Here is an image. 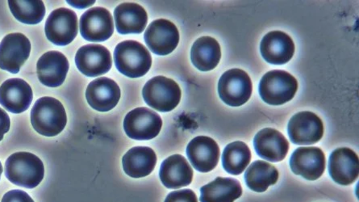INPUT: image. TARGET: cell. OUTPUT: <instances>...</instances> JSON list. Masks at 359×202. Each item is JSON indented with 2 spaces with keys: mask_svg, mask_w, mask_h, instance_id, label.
Wrapping results in <instances>:
<instances>
[{
  "mask_svg": "<svg viewBox=\"0 0 359 202\" xmlns=\"http://www.w3.org/2000/svg\"><path fill=\"white\" fill-rule=\"evenodd\" d=\"M278 171L272 164L258 161L250 164L245 173L246 185L257 193H264L277 183Z\"/></svg>",
  "mask_w": 359,
  "mask_h": 202,
  "instance_id": "obj_27",
  "label": "cell"
},
{
  "mask_svg": "<svg viewBox=\"0 0 359 202\" xmlns=\"http://www.w3.org/2000/svg\"><path fill=\"white\" fill-rule=\"evenodd\" d=\"M67 3L74 8L83 9L92 6L95 1H67Z\"/></svg>",
  "mask_w": 359,
  "mask_h": 202,
  "instance_id": "obj_33",
  "label": "cell"
},
{
  "mask_svg": "<svg viewBox=\"0 0 359 202\" xmlns=\"http://www.w3.org/2000/svg\"><path fill=\"white\" fill-rule=\"evenodd\" d=\"M79 29L85 40L105 41L114 33V18L108 9L100 7L90 8L80 18Z\"/></svg>",
  "mask_w": 359,
  "mask_h": 202,
  "instance_id": "obj_11",
  "label": "cell"
},
{
  "mask_svg": "<svg viewBox=\"0 0 359 202\" xmlns=\"http://www.w3.org/2000/svg\"><path fill=\"white\" fill-rule=\"evenodd\" d=\"M114 61L117 70L132 79L146 76L152 65L151 53L136 41H125L118 44Z\"/></svg>",
  "mask_w": 359,
  "mask_h": 202,
  "instance_id": "obj_3",
  "label": "cell"
},
{
  "mask_svg": "<svg viewBox=\"0 0 359 202\" xmlns=\"http://www.w3.org/2000/svg\"><path fill=\"white\" fill-rule=\"evenodd\" d=\"M222 58L221 46L211 36H202L193 44L191 60L198 70L209 72L215 69Z\"/></svg>",
  "mask_w": 359,
  "mask_h": 202,
  "instance_id": "obj_25",
  "label": "cell"
},
{
  "mask_svg": "<svg viewBox=\"0 0 359 202\" xmlns=\"http://www.w3.org/2000/svg\"><path fill=\"white\" fill-rule=\"evenodd\" d=\"M1 202H34L25 191L14 189L4 194Z\"/></svg>",
  "mask_w": 359,
  "mask_h": 202,
  "instance_id": "obj_31",
  "label": "cell"
},
{
  "mask_svg": "<svg viewBox=\"0 0 359 202\" xmlns=\"http://www.w3.org/2000/svg\"><path fill=\"white\" fill-rule=\"evenodd\" d=\"M254 147L259 157L269 162L277 163L287 156L289 142L280 131L266 128L255 135Z\"/></svg>",
  "mask_w": 359,
  "mask_h": 202,
  "instance_id": "obj_21",
  "label": "cell"
},
{
  "mask_svg": "<svg viewBox=\"0 0 359 202\" xmlns=\"http://www.w3.org/2000/svg\"><path fill=\"white\" fill-rule=\"evenodd\" d=\"M31 123L39 134L55 137L65 129L67 116L65 108L58 100L44 97L36 101L31 110Z\"/></svg>",
  "mask_w": 359,
  "mask_h": 202,
  "instance_id": "obj_2",
  "label": "cell"
},
{
  "mask_svg": "<svg viewBox=\"0 0 359 202\" xmlns=\"http://www.w3.org/2000/svg\"><path fill=\"white\" fill-rule=\"evenodd\" d=\"M3 173V166L1 162H0V178H1V175Z\"/></svg>",
  "mask_w": 359,
  "mask_h": 202,
  "instance_id": "obj_34",
  "label": "cell"
},
{
  "mask_svg": "<svg viewBox=\"0 0 359 202\" xmlns=\"http://www.w3.org/2000/svg\"><path fill=\"white\" fill-rule=\"evenodd\" d=\"M324 125L312 112H299L294 114L287 126L289 137L294 144L313 145L324 135Z\"/></svg>",
  "mask_w": 359,
  "mask_h": 202,
  "instance_id": "obj_9",
  "label": "cell"
},
{
  "mask_svg": "<svg viewBox=\"0 0 359 202\" xmlns=\"http://www.w3.org/2000/svg\"><path fill=\"white\" fill-rule=\"evenodd\" d=\"M262 58L273 65H283L290 61L294 53L292 37L282 31H272L262 39L260 45Z\"/></svg>",
  "mask_w": 359,
  "mask_h": 202,
  "instance_id": "obj_20",
  "label": "cell"
},
{
  "mask_svg": "<svg viewBox=\"0 0 359 202\" xmlns=\"http://www.w3.org/2000/svg\"><path fill=\"white\" fill-rule=\"evenodd\" d=\"M159 177L165 188L179 189L192 182L193 170L186 158L181 155H174L163 162Z\"/></svg>",
  "mask_w": 359,
  "mask_h": 202,
  "instance_id": "obj_22",
  "label": "cell"
},
{
  "mask_svg": "<svg viewBox=\"0 0 359 202\" xmlns=\"http://www.w3.org/2000/svg\"><path fill=\"white\" fill-rule=\"evenodd\" d=\"M243 195L238 180L217 177L201 189V202H234Z\"/></svg>",
  "mask_w": 359,
  "mask_h": 202,
  "instance_id": "obj_26",
  "label": "cell"
},
{
  "mask_svg": "<svg viewBox=\"0 0 359 202\" xmlns=\"http://www.w3.org/2000/svg\"><path fill=\"white\" fill-rule=\"evenodd\" d=\"M11 121L6 111L0 108V142L4 140V136L10 130Z\"/></svg>",
  "mask_w": 359,
  "mask_h": 202,
  "instance_id": "obj_32",
  "label": "cell"
},
{
  "mask_svg": "<svg viewBox=\"0 0 359 202\" xmlns=\"http://www.w3.org/2000/svg\"><path fill=\"white\" fill-rule=\"evenodd\" d=\"M253 85L249 74L241 69H231L222 74L218 83L219 97L232 107H239L250 100Z\"/></svg>",
  "mask_w": 359,
  "mask_h": 202,
  "instance_id": "obj_6",
  "label": "cell"
},
{
  "mask_svg": "<svg viewBox=\"0 0 359 202\" xmlns=\"http://www.w3.org/2000/svg\"><path fill=\"white\" fill-rule=\"evenodd\" d=\"M33 99V90L23 79H9L0 87V105L10 113H24L29 108Z\"/></svg>",
  "mask_w": 359,
  "mask_h": 202,
  "instance_id": "obj_15",
  "label": "cell"
},
{
  "mask_svg": "<svg viewBox=\"0 0 359 202\" xmlns=\"http://www.w3.org/2000/svg\"><path fill=\"white\" fill-rule=\"evenodd\" d=\"M69 67V61L62 53L46 52L36 63L37 76L45 86L57 88L65 81Z\"/></svg>",
  "mask_w": 359,
  "mask_h": 202,
  "instance_id": "obj_18",
  "label": "cell"
},
{
  "mask_svg": "<svg viewBox=\"0 0 359 202\" xmlns=\"http://www.w3.org/2000/svg\"><path fill=\"white\" fill-rule=\"evenodd\" d=\"M79 71L88 77H97L108 73L112 66L110 51L104 46L86 45L80 48L76 55Z\"/></svg>",
  "mask_w": 359,
  "mask_h": 202,
  "instance_id": "obj_13",
  "label": "cell"
},
{
  "mask_svg": "<svg viewBox=\"0 0 359 202\" xmlns=\"http://www.w3.org/2000/svg\"><path fill=\"white\" fill-rule=\"evenodd\" d=\"M219 148L216 141L206 136H198L187 147V156L191 166L201 173L212 171L218 164Z\"/></svg>",
  "mask_w": 359,
  "mask_h": 202,
  "instance_id": "obj_16",
  "label": "cell"
},
{
  "mask_svg": "<svg viewBox=\"0 0 359 202\" xmlns=\"http://www.w3.org/2000/svg\"><path fill=\"white\" fill-rule=\"evenodd\" d=\"M78 31V17L72 9L61 8L53 11L46 22L48 40L58 46L71 44L76 39Z\"/></svg>",
  "mask_w": 359,
  "mask_h": 202,
  "instance_id": "obj_7",
  "label": "cell"
},
{
  "mask_svg": "<svg viewBox=\"0 0 359 202\" xmlns=\"http://www.w3.org/2000/svg\"><path fill=\"white\" fill-rule=\"evenodd\" d=\"M5 175L11 183L34 189L44 179L45 167L41 159L29 152H17L5 162Z\"/></svg>",
  "mask_w": 359,
  "mask_h": 202,
  "instance_id": "obj_1",
  "label": "cell"
},
{
  "mask_svg": "<svg viewBox=\"0 0 359 202\" xmlns=\"http://www.w3.org/2000/svg\"><path fill=\"white\" fill-rule=\"evenodd\" d=\"M142 95L149 106L161 113H168L179 105L181 89L173 79L165 76L154 77L144 85Z\"/></svg>",
  "mask_w": 359,
  "mask_h": 202,
  "instance_id": "obj_5",
  "label": "cell"
},
{
  "mask_svg": "<svg viewBox=\"0 0 359 202\" xmlns=\"http://www.w3.org/2000/svg\"><path fill=\"white\" fill-rule=\"evenodd\" d=\"M144 41L154 54L170 55L180 42V33L175 25L165 19L153 21L144 35Z\"/></svg>",
  "mask_w": 359,
  "mask_h": 202,
  "instance_id": "obj_10",
  "label": "cell"
},
{
  "mask_svg": "<svg viewBox=\"0 0 359 202\" xmlns=\"http://www.w3.org/2000/svg\"><path fill=\"white\" fill-rule=\"evenodd\" d=\"M164 202H198V199L191 189H182L169 194Z\"/></svg>",
  "mask_w": 359,
  "mask_h": 202,
  "instance_id": "obj_30",
  "label": "cell"
},
{
  "mask_svg": "<svg viewBox=\"0 0 359 202\" xmlns=\"http://www.w3.org/2000/svg\"><path fill=\"white\" fill-rule=\"evenodd\" d=\"M121 89L114 79L101 77L90 82L86 98L90 107L99 112L114 109L121 99Z\"/></svg>",
  "mask_w": 359,
  "mask_h": 202,
  "instance_id": "obj_19",
  "label": "cell"
},
{
  "mask_svg": "<svg viewBox=\"0 0 359 202\" xmlns=\"http://www.w3.org/2000/svg\"><path fill=\"white\" fill-rule=\"evenodd\" d=\"M8 3L14 18L21 23L36 25L45 18V4L40 0H9Z\"/></svg>",
  "mask_w": 359,
  "mask_h": 202,
  "instance_id": "obj_29",
  "label": "cell"
},
{
  "mask_svg": "<svg viewBox=\"0 0 359 202\" xmlns=\"http://www.w3.org/2000/svg\"><path fill=\"white\" fill-rule=\"evenodd\" d=\"M290 167L293 173L304 179L318 180L325 173V154L318 147H299L292 155Z\"/></svg>",
  "mask_w": 359,
  "mask_h": 202,
  "instance_id": "obj_14",
  "label": "cell"
},
{
  "mask_svg": "<svg viewBox=\"0 0 359 202\" xmlns=\"http://www.w3.org/2000/svg\"><path fill=\"white\" fill-rule=\"evenodd\" d=\"M122 164L125 173L130 177H146L156 167L157 156L151 147H136L127 152Z\"/></svg>",
  "mask_w": 359,
  "mask_h": 202,
  "instance_id": "obj_24",
  "label": "cell"
},
{
  "mask_svg": "<svg viewBox=\"0 0 359 202\" xmlns=\"http://www.w3.org/2000/svg\"><path fill=\"white\" fill-rule=\"evenodd\" d=\"M116 28L120 34H140L148 22L147 11L135 3H124L114 11Z\"/></svg>",
  "mask_w": 359,
  "mask_h": 202,
  "instance_id": "obj_23",
  "label": "cell"
},
{
  "mask_svg": "<svg viewBox=\"0 0 359 202\" xmlns=\"http://www.w3.org/2000/svg\"><path fill=\"white\" fill-rule=\"evenodd\" d=\"M30 53L31 43L25 35L15 33L4 36L0 43V68L12 74L19 73Z\"/></svg>",
  "mask_w": 359,
  "mask_h": 202,
  "instance_id": "obj_12",
  "label": "cell"
},
{
  "mask_svg": "<svg viewBox=\"0 0 359 202\" xmlns=\"http://www.w3.org/2000/svg\"><path fill=\"white\" fill-rule=\"evenodd\" d=\"M250 161L251 152L243 142H234L224 148L222 164L224 169L229 174H242L249 166Z\"/></svg>",
  "mask_w": 359,
  "mask_h": 202,
  "instance_id": "obj_28",
  "label": "cell"
},
{
  "mask_svg": "<svg viewBox=\"0 0 359 202\" xmlns=\"http://www.w3.org/2000/svg\"><path fill=\"white\" fill-rule=\"evenodd\" d=\"M163 120L151 109L137 108L128 113L124 120L126 135L134 140H151L162 130Z\"/></svg>",
  "mask_w": 359,
  "mask_h": 202,
  "instance_id": "obj_8",
  "label": "cell"
},
{
  "mask_svg": "<svg viewBox=\"0 0 359 202\" xmlns=\"http://www.w3.org/2000/svg\"><path fill=\"white\" fill-rule=\"evenodd\" d=\"M329 173L337 184L350 185L356 182L359 175L357 154L347 147L336 149L330 157Z\"/></svg>",
  "mask_w": 359,
  "mask_h": 202,
  "instance_id": "obj_17",
  "label": "cell"
},
{
  "mask_svg": "<svg viewBox=\"0 0 359 202\" xmlns=\"http://www.w3.org/2000/svg\"><path fill=\"white\" fill-rule=\"evenodd\" d=\"M298 89L297 79L285 71L267 72L262 78L259 91L264 102L270 105H282L292 100Z\"/></svg>",
  "mask_w": 359,
  "mask_h": 202,
  "instance_id": "obj_4",
  "label": "cell"
}]
</instances>
